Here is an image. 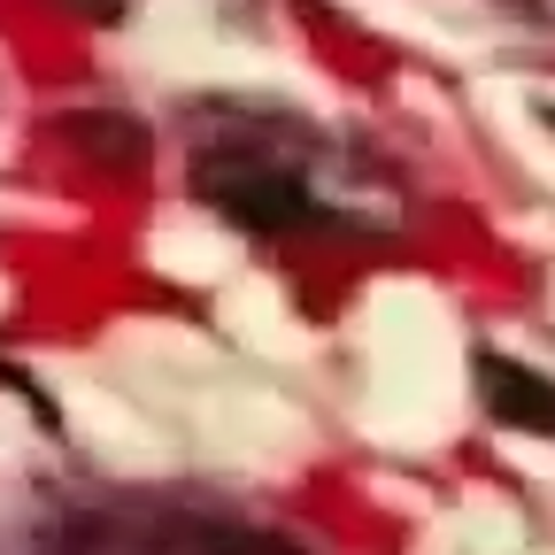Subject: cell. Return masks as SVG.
<instances>
[{
	"instance_id": "2",
	"label": "cell",
	"mask_w": 555,
	"mask_h": 555,
	"mask_svg": "<svg viewBox=\"0 0 555 555\" xmlns=\"http://www.w3.org/2000/svg\"><path fill=\"white\" fill-rule=\"evenodd\" d=\"M486 393H494V416H509V425L555 433V386H540L532 371H517V363H486Z\"/></svg>"
},
{
	"instance_id": "4",
	"label": "cell",
	"mask_w": 555,
	"mask_h": 555,
	"mask_svg": "<svg viewBox=\"0 0 555 555\" xmlns=\"http://www.w3.org/2000/svg\"><path fill=\"white\" fill-rule=\"evenodd\" d=\"M78 16H124V0H69Z\"/></svg>"
},
{
	"instance_id": "1",
	"label": "cell",
	"mask_w": 555,
	"mask_h": 555,
	"mask_svg": "<svg viewBox=\"0 0 555 555\" xmlns=\"http://www.w3.org/2000/svg\"><path fill=\"white\" fill-rule=\"evenodd\" d=\"M193 193L224 208L247 232H324L347 224L339 201V155H324L294 124H232L201 139L193 155Z\"/></svg>"
},
{
	"instance_id": "3",
	"label": "cell",
	"mask_w": 555,
	"mask_h": 555,
	"mask_svg": "<svg viewBox=\"0 0 555 555\" xmlns=\"http://www.w3.org/2000/svg\"><path fill=\"white\" fill-rule=\"evenodd\" d=\"M69 555H170V532H124V525H101V532H78Z\"/></svg>"
}]
</instances>
